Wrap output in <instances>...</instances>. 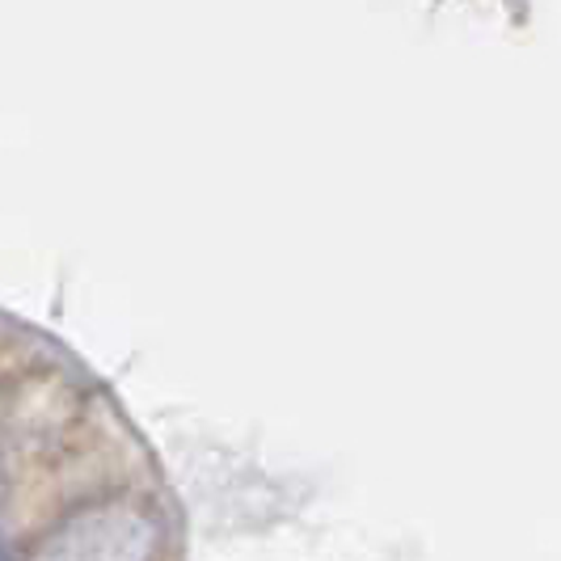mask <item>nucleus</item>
I'll list each match as a JSON object with an SVG mask.
<instances>
[{
	"mask_svg": "<svg viewBox=\"0 0 561 561\" xmlns=\"http://www.w3.org/2000/svg\"><path fill=\"white\" fill-rule=\"evenodd\" d=\"M0 561H13V553H9V549H4V545H0Z\"/></svg>",
	"mask_w": 561,
	"mask_h": 561,
	"instance_id": "f257e3e1",
	"label": "nucleus"
}]
</instances>
